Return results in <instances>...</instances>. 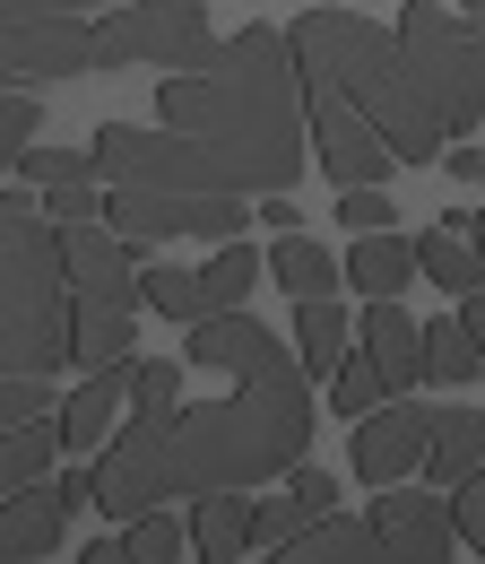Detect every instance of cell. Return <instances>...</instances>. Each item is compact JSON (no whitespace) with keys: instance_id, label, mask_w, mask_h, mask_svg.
<instances>
[{"instance_id":"1","label":"cell","mask_w":485,"mask_h":564,"mask_svg":"<svg viewBox=\"0 0 485 564\" xmlns=\"http://www.w3.org/2000/svg\"><path fill=\"white\" fill-rule=\"evenodd\" d=\"M183 356L225 373V391H208L200 409H174V417H131L104 443V460L87 478H96V512H113V521H139L174 495L269 487L286 469H304V452H312V373L252 313L191 322Z\"/></svg>"},{"instance_id":"2","label":"cell","mask_w":485,"mask_h":564,"mask_svg":"<svg viewBox=\"0 0 485 564\" xmlns=\"http://www.w3.org/2000/svg\"><path fill=\"white\" fill-rule=\"evenodd\" d=\"M156 122H174L200 156L208 192H295L304 156H312V105H304V62L295 35L243 26L208 53L200 70H165L156 87Z\"/></svg>"},{"instance_id":"3","label":"cell","mask_w":485,"mask_h":564,"mask_svg":"<svg viewBox=\"0 0 485 564\" xmlns=\"http://www.w3.org/2000/svg\"><path fill=\"white\" fill-rule=\"evenodd\" d=\"M295 62L312 87H339L346 105H364L373 122H382V140L399 148V165H425V156H442V122H433V105H425V87L408 70V44H399V26H373V18H355L339 0H312L295 26Z\"/></svg>"},{"instance_id":"4","label":"cell","mask_w":485,"mask_h":564,"mask_svg":"<svg viewBox=\"0 0 485 564\" xmlns=\"http://www.w3.org/2000/svg\"><path fill=\"white\" fill-rule=\"evenodd\" d=\"M0 356L9 373H62L78 365V295H69V235L35 200V183L0 209Z\"/></svg>"},{"instance_id":"5","label":"cell","mask_w":485,"mask_h":564,"mask_svg":"<svg viewBox=\"0 0 485 564\" xmlns=\"http://www.w3.org/2000/svg\"><path fill=\"white\" fill-rule=\"evenodd\" d=\"M451 539H460L451 503H433V495H416V487H382L364 521L330 512V521H312L304 539L269 547L261 564H460Z\"/></svg>"},{"instance_id":"6","label":"cell","mask_w":485,"mask_h":564,"mask_svg":"<svg viewBox=\"0 0 485 564\" xmlns=\"http://www.w3.org/2000/svg\"><path fill=\"white\" fill-rule=\"evenodd\" d=\"M399 44H408V70L433 105V122L451 140H469L485 113V26L469 9H442V0H408L399 9Z\"/></svg>"},{"instance_id":"7","label":"cell","mask_w":485,"mask_h":564,"mask_svg":"<svg viewBox=\"0 0 485 564\" xmlns=\"http://www.w3.org/2000/svg\"><path fill=\"white\" fill-rule=\"evenodd\" d=\"M62 235H69V295H78V365H113V356H131V322L147 304L139 252L104 217H78Z\"/></svg>"},{"instance_id":"8","label":"cell","mask_w":485,"mask_h":564,"mask_svg":"<svg viewBox=\"0 0 485 564\" xmlns=\"http://www.w3.org/2000/svg\"><path fill=\"white\" fill-rule=\"evenodd\" d=\"M217 53L200 0H122L96 18V70H200Z\"/></svg>"},{"instance_id":"9","label":"cell","mask_w":485,"mask_h":564,"mask_svg":"<svg viewBox=\"0 0 485 564\" xmlns=\"http://www.w3.org/2000/svg\"><path fill=\"white\" fill-rule=\"evenodd\" d=\"M269 279V261L252 252V243H217V261L200 270H174V261H139V286H147V313H165V322H208V313H243V295Z\"/></svg>"},{"instance_id":"10","label":"cell","mask_w":485,"mask_h":564,"mask_svg":"<svg viewBox=\"0 0 485 564\" xmlns=\"http://www.w3.org/2000/svg\"><path fill=\"white\" fill-rule=\"evenodd\" d=\"M304 105H312V165L330 174V183H382L390 165H399V148L382 140V122L364 113V105H346L339 87H312L304 78Z\"/></svg>"},{"instance_id":"11","label":"cell","mask_w":485,"mask_h":564,"mask_svg":"<svg viewBox=\"0 0 485 564\" xmlns=\"http://www.w3.org/2000/svg\"><path fill=\"white\" fill-rule=\"evenodd\" d=\"M425 452H433V409H425L416 391H390L373 417L346 425V460H355L364 487H399Z\"/></svg>"},{"instance_id":"12","label":"cell","mask_w":485,"mask_h":564,"mask_svg":"<svg viewBox=\"0 0 485 564\" xmlns=\"http://www.w3.org/2000/svg\"><path fill=\"white\" fill-rule=\"evenodd\" d=\"M78 70H96L87 18H9V87H53Z\"/></svg>"},{"instance_id":"13","label":"cell","mask_w":485,"mask_h":564,"mask_svg":"<svg viewBox=\"0 0 485 564\" xmlns=\"http://www.w3.org/2000/svg\"><path fill=\"white\" fill-rule=\"evenodd\" d=\"M78 503H96V478H44V487H18V495H9V512H0V547H9V564H44L53 547H62V530H69Z\"/></svg>"},{"instance_id":"14","label":"cell","mask_w":485,"mask_h":564,"mask_svg":"<svg viewBox=\"0 0 485 564\" xmlns=\"http://www.w3.org/2000/svg\"><path fill=\"white\" fill-rule=\"evenodd\" d=\"M131 382H139V365L131 356H113V365H87V382L62 400V443L69 452H104L113 434H122V409H131Z\"/></svg>"},{"instance_id":"15","label":"cell","mask_w":485,"mask_h":564,"mask_svg":"<svg viewBox=\"0 0 485 564\" xmlns=\"http://www.w3.org/2000/svg\"><path fill=\"white\" fill-rule=\"evenodd\" d=\"M339 512V478L330 469H295L286 495H261L252 503V547H286V539H304L312 521H330Z\"/></svg>"},{"instance_id":"16","label":"cell","mask_w":485,"mask_h":564,"mask_svg":"<svg viewBox=\"0 0 485 564\" xmlns=\"http://www.w3.org/2000/svg\"><path fill=\"white\" fill-rule=\"evenodd\" d=\"M191 209H200V192H113V200H104V226L147 261L156 243L191 235Z\"/></svg>"},{"instance_id":"17","label":"cell","mask_w":485,"mask_h":564,"mask_svg":"<svg viewBox=\"0 0 485 564\" xmlns=\"http://www.w3.org/2000/svg\"><path fill=\"white\" fill-rule=\"evenodd\" d=\"M252 556V487L191 495V564H243Z\"/></svg>"},{"instance_id":"18","label":"cell","mask_w":485,"mask_h":564,"mask_svg":"<svg viewBox=\"0 0 485 564\" xmlns=\"http://www.w3.org/2000/svg\"><path fill=\"white\" fill-rule=\"evenodd\" d=\"M364 348L382 356L390 391H425V382H433V373H425V330L399 313V295H373V313H364Z\"/></svg>"},{"instance_id":"19","label":"cell","mask_w":485,"mask_h":564,"mask_svg":"<svg viewBox=\"0 0 485 564\" xmlns=\"http://www.w3.org/2000/svg\"><path fill=\"white\" fill-rule=\"evenodd\" d=\"M346 279H355V295H399L408 279H425V261H416V235H399V226H382V235H355V252H346Z\"/></svg>"},{"instance_id":"20","label":"cell","mask_w":485,"mask_h":564,"mask_svg":"<svg viewBox=\"0 0 485 564\" xmlns=\"http://www.w3.org/2000/svg\"><path fill=\"white\" fill-rule=\"evenodd\" d=\"M477 460H485V409H469V400L433 409V452H425V478H433V487H460Z\"/></svg>"},{"instance_id":"21","label":"cell","mask_w":485,"mask_h":564,"mask_svg":"<svg viewBox=\"0 0 485 564\" xmlns=\"http://www.w3.org/2000/svg\"><path fill=\"white\" fill-rule=\"evenodd\" d=\"M416 261H425V279L442 286V295H477L485 286V252H477V235H460V226H425L416 235Z\"/></svg>"},{"instance_id":"22","label":"cell","mask_w":485,"mask_h":564,"mask_svg":"<svg viewBox=\"0 0 485 564\" xmlns=\"http://www.w3.org/2000/svg\"><path fill=\"white\" fill-rule=\"evenodd\" d=\"M269 279L295 295V304H312V295H339V279H346V261H330L312 235H277L269 243Z\"/></svg>"},{"instance_id":"23","label":"cell","mask_w":485,"mask_h":564,"mask_svg":"<svg viewBox=\"0 0 485 564\" xmlns=\"http://www.w3.org/2000/svg\"><path fill=\"white\" fill-rule=\"evenodd\" d=\"M62 452H69V443H62V417H26V425H9V443H0V487H9V495H18V487H44Z\"/></svg>"},{"instance_id":"24","label":"cell","mask_w":485,"mask_h":564,"mask_svg":"<svg viewBox=\"0 0 485 564\" xmlns=\"http://www.w3.org/2000/svg\"><path fill=\"white\" fill-rule=\"evenodd\" d=\"M425 373H433V391H469V382L485 373V348L469 339V322H460V313L425 322Z\"/></svg>"},{"instance_id":"25","label":"cell","mask_w":485,"mask_h":564,"mask_svg":"<svg viewBox=\"0 0 485 564\" xmlns=\"http://www.w3.org/2000/svg\"><path fill=\"white\" fill-rule=\"evenodd\" d=\"M295 356H304V373H339V365H346V313H339V295H312V304L295 313Z\"/></svg>"},{"instance_id":"26","label":"cell","mask_w":485,"mask_h":564,"mask_svg":"<svg viewBox=\"0 0 485 564\" xmlns=\"http://www.w3.org/2000/svg\"><path fill=\"white\" fill-rule=\"evenodd\" d=\"M382 400H390V373H382V356L355 339V348H346V365L330 373V409H339V417L355 425V417H373Z\"/></svg>"},{"instance_id":"27","label":"cell","mask_w":485,"mask_h":564,"mask_svg":"<svg viewBox=\"0 0 485 564\" xmlns=\"http://www.w3.org/2000/svg\"><path fill=\"white\" fill-rule=\"evenodd\" d=\"M183 547H191V521H174L165 503L139 512V521H122V556H131V564H191Z\"/></svg>"},{"instance_id":"28","label":"cell","mask_w":485,"mask_h":564,"mask_svg":"<svg viewBox=\"0 0 485 564\" xmlns=\"http://www.w3.org/2000/svg\"><path fill=\"white\" fill-rule=\"evenodd\" d=\"M9 165H18V183H35V192H53V183H96V148H53V140H35V148H18Z\"/></svg>"},{"instance_id":"29","label":"cell","mask_w":485,"mask_h":564,"mask_svg":"<svg viewBox=\"0 0 485 564\" xmlns=\"http://www.w3.org/2000/svg\"><path fill=\"white\" fill-rule=\"evenodd\" d=\"M346 226V235H382V226H399V200L382 192V183H346L339 192V209H330Z\"/></svg>"},{"instance_id":"30","label":"cell","mask_w":485,"mask_h":564,"mask_svg":"<svg viewBox=\"0 0 485 564\" xmlns=\"http://www.w3.org/2000/svg\"><path fill=\"white\" fill-rule=\"evenodd\" d=\"M35 131H44V105H35V87H9V96H0V156L35 148Z\"/></svg>"},{"instance_id":"31","label":"cell","mask_w":485,"mask_h":564,"mask_svg":"<svg viewBox=\"0 0 485 564\" xmlns=\"http://www.w3.org/2000/svg\"><path fill=\"white\" fill-rule=\"evenodd\" d=\"M0 409H9V425H26V417H62V400H53V373H9Z\"/></svg>"},{"instance_id":"32","label":"cell","mask_w":485,"mask_h":564,"mask_svg":"<svg viewBox=\"0 0 485 564\" xmlns=\"http://www.w3.org/2000/svg\"><path fill=\"white\" fill-rule=\"evenodd\" d=\"M451 521H460V539H469V547L485 556V460L469 469V478H460V495H451Z\"/></svg>"},{"instance_id":"33","label":"cell","mask_w":485,"mask_h":564,"mask_svg":"<svg viewBox=\"0 0 485 564\" xmlns=\"http://www.w3.org/2000/svg\"><path fill=\"white\" fill-rule=\"evenodd\" d=\"M44 209H53V226H78V217H104V200H96V183H53Z\"/></svg>"},{"instance_id":"34","label":"cell","mask_w":485,"mask_h":564,"mask_svg":"<svg viewBox=\"0 0 485 564\" xmlns=\"http://www.w3.org/2000/svg\"><path fill=\"white\" fill-rule=\"evenodd\" d=\"M9 18H87V9H122V0H0Z\"/></svg>"},{"instance_id":"35","label":"cell","mask_w":485,"mask_h":564,"mask_svg":"<svg viewBox=\"0 0 485 564\" xmlns=\"http://www.w3.org/2000/svg\"><path fill=\"white\" fill-rule=\"evenodd\" d=\"M261 226H269V235H304V209H295V192H261Z\"/></svg>"},{"instance_id":"36","label":"cell","mask_w":485,"mask_h":564,"mask_svg":"<svg viewBox=\"0 0 485 564\" xmlns=\"http://www.w3.org/2000/svg\"><path fill=\"white\" fill-rule=\"evenodd\" d=\"M442 174H451V183H485V148H442Z\"/></svg>"},{"instance_id":"37","label":"cell","mask_w":485,"mask_h":564,"mask_svg":"<svg viewBox=\"0 0 485 564\" xmlns=\"http://www.w3.org/2000/svg\"><path fill=\"white\" fill-rule=\"evenodd\" d=\"M460 322H469V339L485 348V286H477V295H460Z\"/></svg>"},{"instance_id":"38","label":"cell","mask_w":485,"mask_h":564,"mask_svg":"<svg viewBox=\"0 0 485 564\" xmlns=\"http://www.w3.org/2000/svg\"><path fill=\"white\" fill-rule=\"evenodd\" d=\"M78 564H131V556H122V539H96V547H78Z\"/></svg>"},{"instance_id":"39","label":"cell","mask_w":485,"mask_h":564,"mask_svg":"<svg viewBox=\"0 0 485 564\" xmlns=\"http://www.w3.org/2000/svg\"><path fill=\"white\" fill-rule=\"evenodd\" d=\"M469 235H477V252H485V209H477V217H469Z\"/></svg>"},{"instance_id":"40","label":"cell","mask_w":485,"mask_h":564,"mask_svg":"<svg viewBox=\"0 0 485 564\" xmlns=\"http://www.w3.org/2000/svg\"><path fill=\"white\" fill-rule=\"evenodd\" d=\"M460 9H469V18H477V26H485V0H460Z\"/></svg>"}]
</instances>
